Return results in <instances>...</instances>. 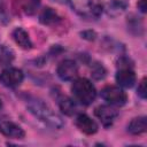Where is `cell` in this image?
Returning <instances> with one entry per match:
<instances>
[{
	"mask_svg": "<svg viewBox=\"0 0 147 147\" xmlns=\"http://www.w3.org/2000/svg\"><path fill=\"white\" fill-rule=\"evenodd\" d=\"M59 15L56 14V11L49 7H46L41 10L40 15H39V21L45 24V25H52L54 23H56L59 21Z\"/></svg>",
	"mask_w": 147,
	"mask_h": 147,
	"instance_id": "obj_15",
	"label": "cell"
},
{
	"mask_svg": "<svg viewBox=\"0 0 147 147\" xmlns=\"http://www.w3.org/2000/svg\"><path fill=\"white\" fill-rule=\"evenodd\" d=\"M71 92L75 101H78L85 106L91 105L96 96V90L94 85L86 78L75 79L71 85Z\"/></svg>",
	"mask_w": 147,
	"mask_h": 147,
	"instance_id": "obj_2",
	"label": "cell"
},
{
	"mask_svg": "<svg viewBox=\"0 0 147 147\" xmlns=\"http://www.w3.org/2000/svg\"><path fill=\"white\" fill-rule=\"evenodd\" d=\"M56 72L62 80H72L78 75V67L72 60H63L57 65Z\"/></svg>",
	"mask_w": 147,
	"mask_h": 147,
	"instance_id": "obj_7",
	"label": "cell"
},
{
	"mask_svg": "<svg viewBox=\"0 0 147 147\" xmlns=\"http://www.w3.org/2000/svg\"><path fill=\"white\" fill-rule=\"evenodd\" d=\"M53 1H55V2H57V3H64V2L68 1V0H53Z\"/></svg>",
	"mask_w": 147,
	"mask_h": 147,
	"instance_id": "obj_22",
	"label": "cell"
},
{
	"mask_svg": "<svg viewBox=\"0 0 147 147\" xmlns=\"http://www.w3.org/2000/svg\"><path fill=\"white\" fill-rule=\"evenodd\" d=\"M95 116L100 119L103 126H111L118 116V111L111 105H100L94 110Z\"/></svg>",
	"mask_w": 147,
	"mask_h": 147,
	"instance_id": "obj_6",
	"label": "cell"
},
{
	"mask_svg": "<svg viewBox=\"0 0 147 147\" xmlns=\"http://www.w3.org/2000/svg\"><path fill=\"white\" fill-rule=\"evenodd\" d=\"M26 107H28L29 111L37 119H39L47 126L55 129V130H60L63 127L64 122L61 118V116L59 114H56L48 105H46L40 99H36V98L29 99Z\"/></svg>",
	"mask_w": 147,
	"mask_h": 147,
	"instance_id": "obj_1",
	"label": "cell"
},
{
	"mask_svg": "<svg viewBox=\"0 0 147 147\" xmlns=\"http://www.w3.org/2000/svg\"><path fill=\"white\" fill-rule=\"evenodd\" d=\"M0 132L13 139H22L25 136L24 130L16 123L8 119H0Z\"/></svg>",
	"mask_w": 147,
	"mask_h": 147,
	"instance_id": "obj_9",
	"label": "cell"
},
{
	"mask_svg": "<svg viewBox=\"0 0 147 147\" xmlns=\"http://www.w3.org/2000/svg\"><path fill=\"white\" fill-rule=\"evenodd\" d=\"M82 36H83V38L88 39V40H93L95 38V33L93 31H84V32H82Z\"/></svg>",
	"mask_w": 147,
	"mask_h": 147,
	"instance_id": "obj_21",
	"label": "cell"
},
{
	"mask_svg": "<svg viewBox=\"0 0 147 147\" xmlns=\"http://www.w3.org/2000/svg\"><path fill=\"white\" fill-rule=\"evenodd\" d=\"M137 92H138V95H139L141 99H146V94H147V90H146V78H142V80H141L140 84L138 85Z\"/></svg>",
	"mask_w": 147,
	"mask_h": 147,
	"instance_id": "obj_19",
	"label": "cell"
},
{
	"mask_svg": "<svg viewBox=\"0 0 147 147\" xmlns=\"http://www.w3.org/2000/svg\"><path fill=\"white\" fill-rule=\"evenodd\" d=\"M11 36H13L14 41H15L21 48H23V49H30V48L32 47L31 39H30L28 32H26L24 29H22V28H16V29L13 31Z\"/></svg>",
	"mask_w": 147,
	"mask_h": 147,
	"instance_id": "obj_12",
	"label": "cell"
},
{
	"mask_svg": "<svg viewBox=\"0 0 147 147\" xmlns=\"http://www.w3.org/2000/svg\"><path fill=\"white\" fill-rule=\"evenodd\" d=\"M13 53L10 49H8L5 46H0V65L8 64L13 60Z\"/></svg>",
	"mask_w": 147,
	"mask_h": 147,
	"instance_id": "obj_16",
	"label": "cell"
},
{
	"mask_svg": "<svg viewBox=\"0 0 147 147\" xmlns=\"http://www.w3.org/2000/svg\"><path fill=\"white\" fill-rule=\"evenodd\" d=\"M59 108L67 116H72L77 111L76 101H74L72 99H70L67 95H62L59 98Z\"/></svg>",
	"mask_w": 147,
	"mask_h": 147,
	"instance_id": "obj_14",
	"label": "cell"
},
{
	"mask_svg": "<svg viewBox=\"0 0 147 147\" xmlns=\"http://www.w3.org/2000/svg\"><path fill=\"white\" fill-rule=\"evenodd\" d=\"M136 80V74L131 68H121L116 74V82L122 87L130 88L134 85Z\"/></svg>",
	"mask_w": 147,
	"mask_h": 147,
	"instance_id": "obj_11",
	"label": "cell"
},
{
	"mask_svg": "<svg viewBox=\"0 0 147 147\" xmlns=\"http://www.w3.org/2000/svg\"><path fill=\"white\" fill-rule=\"evenodd\" d=\"M21 3L23 6V10L26 14H33L39 5V0H21Z\"/></svg>",
	"mask_w": 147,
	"mask_h": 147,
	"instance_id": "obj_17",
	"label": "cell"
},
{
	"mask_svg": "<svg viewBox=\"0 0 147 147\" xmlns=\"http://www.w3.org/2000/svg\"><path fill=\"white\" fill-rule=\"evenodd\" d=\"M1 106H2V103H1V100H0V108H1Z\"/></svg>",
	"mask_w": 147,
	"mask_h": 147,
	"instance_id": "obj_23",
	"label": "cell"
},
{
	"mask_svg": "<svg viewBox=\"0 0 147 147\" xmlns=\"http://www.w3.org/2000/svg\"><path fill=\"white\" fill-rule=\"evenodd\" d=\"M138 9L141 13H146L147 11V0H138Z\"/></svg>",
	"mask_w": 147,
	"mask_h": 147,
	"instance_id": "obj_20",
	"label": "cell"
},
{
	"mask_svg": "<svg viewBox=\"0 0 147 147\" xmlns=\"http://www.w3.org/2000/svg\"><path fill=\"white\" fill-rule=\"evenodd\" d=\"M101 98L111 106H124L127 101L126 93L118 86L108 85L101 90Z\"/></svg>",
	"mask_w": 147,
	"mask_h": 147,
	"instance_id": "obj_4",
	"label": "cell"
},
{
	"mask_svg": "<svg viewBox=\"0 0 147 147\" xmlns=\"http://www.w3.org/2000/svg\"><path fill=\"white\" fill-rule=\"evenodd\" d=\"M147 130V118L145 116L133 118L127 125V132L133 136H139Z\"/></svg>",
	"mask_w": 147,
	"mask_h": 147,
	"instance_id": "obj_13",
	"label": "cell"
},
{
	"mask_svg": "<svg viewBox=\"0 0 147 147\" xmlns=\"http://www.w3.org/2000/svg\"><path fill=\"white\" fill-rule=\"evenodd\" d=\"M72 10L82 17H98L102 8L95 5L93 0H68Z\"/></svg>",
	"mask_w": 147,
	"mask_h": 147,
	"instance_id": "obj_3",
	"label": "cell"
},
{
	"mask_svg": "<svg viewBox=\"0 0 147 147\" xmlns=\"http://www.w3.org/2000/svg\"><path fill=\"white\" fill-rule=\"evenodd\" d=\"M75 124L85 134H94L98 131V124L86 114H79L76 117Z\"/></svg>",
	"mask_w": 147,
	"mask_h": 147,
	"instance_id": "obj_10",
	"label": "cell"
},
{
	"mask_svg": "<svg viewBox=\"0 0 147 147\" xmlns=\"http://www.w3.org/2000/svg\"><path fill=\"white\" fill-rule=\"evenodd\" d=\"M23 72L17 68H6L0 74V83L6 87H16L23 80Z\"/></svg>",
	"mask_w": 147,
	"mask_h": 147,
	"instance_id": "obj_5",
	"label": "cell"
},
{
	"mask_svg": "<svg viewBox=\"0 0 147 147\" xmlns=\"http://www.w3.org/2000/svg\"><path fill=\"white\" fill-rule=\"evenodd\" d=\"M91 72H92L91 75H92V77H93L94 79H102V78L106 76V69H105L103 65L100 64V63H95V64L93 65Z\"/></svg>",
	"mask_w": 147,
	"mask_h": 147,
	"instance_id": "obj_18",
	"label": "cell"
},
{
	"mask_svg": "<svg viewBox=\"0 0 147 147\" xmlns=\"http://www.w3.org/2000/svg\"><path fill=\"white\" fill-rule=\"evenodd\" d=\"M100 6L109 16L116 17L124 13L127 7V0H100Z\"/></svg>",
	"mask_w": 147,
	"mask_h": 147,
	"instance_id": "obj_8",
	"label": "cell"
}]
</instances>
